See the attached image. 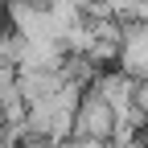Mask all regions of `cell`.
<instances>
[{
  "label": "cell",
  "mask_w": 148,
  "mask_h": 148,
  "mask_svg": "<svg viewBox=\"0 0 148 148\" xmlns=\"http://www.w3.org/2000/svg\"><path fill=\"white\" fill-rule=\"evenodd\" d=\"M8 29V16H4V0H0V33Z\"/></svg>",
  "instance_id": "6"
},
{
  "label": "cell",
  "mask_w": 148,
  "mask_h": 148,
  "mask_svg": "<svg viewBox=\"0 0 148 148\" xmlns=\"http://www.w3.org/2000/svg\"><path fill=\"white\" fill-rule=\"evenodd\" d=\"M107 148H148V140L140 136V127H127V123H115V132L107 136Z\"/></svg>",
  "instance_id": "4"
},
{
  "label": "cell",
  "mask_w": 148,
  "mask_h": 148,
  "mask_svg": "<svg viewBox=\"0 0 148 148\" xmlns=\"http://www.w3.org/2000/svg\"><path fill=\"white\" fill-rule=\"evenodd\" d=\"M25 53H29V37L16 33V29H4L0 33V58L12 62V66H25Z\"/></svg>",
  "instance_id": "3"
},
{
  "label": "cell",
  "mask_w": 148,
  "mask_h": 148,
  "mask_svg": "<svg viewBox=\"0 0 148 148\" xmlns=\"http://www.w3.org/2000/svg\"><path fill=\"white\" fill-rule=\"evenodd\" d=\"M111 132H115V111H111V103L86 86L82 99H78V107H74V136H82V140H107Z\"/></svg>",
  "instance_id": "1"
},
{
  "label": "cell",
  "mask_w": 148,
  "mask_h": 148,
  "mask_svg": "<svg viewBox=\"0 0 148 148\" xmlns=\"http://www.w3.org/2000/svg\"><path fill=\"white\" fill-rule=\"evenodd\" d=\"M140 136L148 140V111H144V119H140Z\"/></svg>",
  "instance_id": "7"
},
{
  "label": "cell",
  "mask_w": 148,
  "mask_h": 148,
  "mask_svg": "<svg viewBox=\"0 0 148 148\" xmlns=\"http://www.w3.org/2000/svg\"><path fill=\"white\" fill-rule=\"evenodd\" d=\"M58 86H62L58 66H16V90L25 95V103H33V99H49Z\"/></svg>",
  "instance_id": "2"
},
{
  "label": "cell",
  "mask_w": 148,
  "mask_h": 148,
  "mask_svg": "<svg viewBox=\"0 0 148 148\" xmlns=\"http://www.w3.org/2000/svg\"><path fill=\"white\" fill-rule=\"evenodd\" d=\"M12 78H16V66H12V62H4V58H0V90H4V86H8Z\"/></svg>",
  "instance_id": "5"
}]
</instances>
